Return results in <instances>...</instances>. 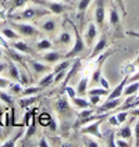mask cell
<instances>
[{"label":"cell","mask_w":139,"mask_h":147,"mask_svg":"<svg viewBox=\"0 0 139 147\" xmlns=\"http://www.w3.org/2000/svg\"><path fill=\"white\" fill-rule=\"evenodd\" d=\"M50 11L47 8L45 7H36V6H33V7H26L22 10V11H18V13H13V14H10L8 18L10 20H13V21H32V20H38V18H41V17H45V16H49Z\"/></svg>","instance_id":"6da1fadb"},{"label":"cell","mask_w":139,"mask_h":147,"mask_svg":"<svg viewBox=\"0 0 139 147\" xmlns=\"http://www.w3.org/2000/svg\"><path fill=\"white\" fill-rule=\"evenodd\" d=\"M108 25L113 31L114 38H124L125 32L123 31L121 17H120V13H118V6L114 1H111L110 6H108Z\"/></svg>","instance_id":"7a4b0ae2"},{"label":"cell","mask_w":139,"mask_h":147,"mask_svg":"<svg viewBox=\"0 0 139 147\" xmlns=\"http://www.w3.org/2000/svg\"><path fill=\"white\" fill-rule=\"evenodd\" d=\"M70 24H71V26H73L74 29V35H75V40H74V46L71 47V50L68 51V53H66L64 56H66V58H74L77 57L78 54H81V53H83L85 50H86V43H85V40H83V38L81 36V32H79V29H78V26L74 24L73 21H68Z\"/></svg>","instance_id":"3957f363"},{"label":"cell","mask_w":139,"mask_h":147,"mask_svg":"<svg viewBox=\"0 0 139 147\" xmlns=\"http://www.w3.org/2000/svg\"><path fill=\"white\" fill-rule=\"evenodd\" d=\"M32 1L33 4H38V6L47 8L50 11V14H56V16L73 10V7H70L67 3H60L57 0H32Z\"/></svg>","instance_id":"277c9868"},{"label":"cell","mask_w":139,"mask_h":147,"mask_svg":"<svg viewBox=\"0 0 139 147\" xmlns=\"http://www.w3.org/2000/svg\"><path fill=\"white\" fill-rule=\"evenodd\" d=\"M10 25L21 35V38H38L42 35L41 31L36 29V26H33L32 24H28V22H17V21L10 20Z\"/></svg>","instance_id":"5b68a950"},{"label":"cell","mask_w":139,"mask_h":147,"mask_svg":"<svg viewBox=\"0 0 139 147\" xmlns=\"http://www.w3.org/2000/svg\"><path fill=\"white\" fill-rule=\"evenodd\" d=\"M93 0H78V13H77V20H78V29L81 31L85 25V18H86V13H88V8H89L90 3Z\"/></svg>","instance_id":"8992f818"},{"label":"cell","mask_w":139,"mask_h":147,"mask_svg":"<svg viewBox=\"0 0 139 147\" xmlns=\"http://www.w3.org/2000/svg\"><path fill=\"white\" fill-rule=\"evenodd\" d=\"M56 111H57V114L61 118H67V119L74 115L73 107L70 106V103H68V100L66 97H60L57 100V103H56Z\"/></svg>","instance_id":"52a82bcc"},{"label":"cell","mask_w":139,"mask_h":147,"mask_svg":"<svg viewBox=\"0 0 139 147\" xmlns=\"http://www.w3.org/2000/svg\"><path fill=\"white\" fill-rule=\"evenodd\" d=\"M104 21H106V3L104 0H96L95 4V22L98 26L104 28Z\"/></svg>","instance_id":"ba28073f"},{"label":"cell","mask_w":139,"mask_h":147,"mask_svg":"<svg viewBox=\"0 0 139 147\" xmlns=\"http://www.w3.org/2000/svg\"><path fill=\"white\" fill-rule=\"evenodd\" d=\"M8 45H10V47H13V49L17 50V51H20L21 54H28V56H35V54H36L35 47H32L31 45H28V43L25 40H22V39L8 42Z\"/></svg>","instance_id":"9c48e42d"},{"label":"cell","mask_w":139,"mask_h":147,"mask_svg":"<svg viewBox=\"0 0 139 147\" xmlns=\"http://www.w3.org/2000/svg\"><path fill=\"white\" fill-rule=\"evenodd\" d=\"M102 121H103V118L96 119V121H92V122L83 125V128L81 129V133L82 135H93V136L98 138V139H103V135L99 131V126H100Z\"/></svg>","instance_id":"30bf717a"},{"label":"cell","mask_w":139,"mask_h":147,"mask_svg":"<svg viewBox=\"0 0 139 147\" xmlns=\"http://www.w3.org/2000/svg\"><path fill=\"white\" fill-rule=\"evenodd\" d=\"M123 103V97H118V98H111V100H107L106 103H103L100 107H95V111L96 114H103V113H110L115 110L117 107L121 106Z\"/></svg>","instance_id":"8fae6325"},{"label":"cell","mask_w":139,"mask_h":147,"mask_svg":"<svg viewBox=\"0 0 139 147\" xmlns=\"http://www.w3.org/2000/svg\"><path fill=\"white\" fill-rule=\"evenodd\" d=\"M98 38V26L95 22H89L86 25V29H85V35H83V40L86 43L88 47H92L93 43Z\"/></svg>","instance_id":"7c38bea8"},{"label":"cell","mask_w":139,"mask_h":147,"mask_svg":"<svg viewBox=\"0 0 139 147\" xmlns=\"http://www.w3.org/2000/svg\"><path fill=\"white\" fill-rule=\"evenodd\" d=\"M107 46H108V40H107V35L106 33H103L102 36H100V39L96 42V45L93 46V50H92V53L89 54V60H93V58H96L100 54V53H103L104 49H106Z\"/></svg>","instance_id":"4fadbf2b"},{"label":"cell","mask_w":139,"mask_h":147,"mask_svg":"<svg viewBox=\"0 0 139 147\" xmlns=\"http://www.w3.org/2000/svg\"><path fill=\"white\" fill-rule=\"evenodd\" d=\"M26 63H28L29 67L32 68V72H33L35 76L50 72V65L49 64H47V65H46V64H42V63H39L38 60H26Z\"/></svg>","instance_id":"5bb4252c"},{"label":"cell","mask_w":139,"mask_h":147,"mask_svg":"<svg viewBox=\"0 0 139 147\" xmlns=\"http://www.w3.org/2000/svg\"><path fill=\"white\" fill-rule=\"evenodd\" d=\"M128 79H130V74H127L125 76H124V79L117 86H115L114 89L111 90L110 93H108V96H107V100H111V98H118V97H123V92H124V88H125V85L128 83Z\"/></svg>","instance_id":"9a60e30c"},{"label":"cell","mask_w":139,"mask_h":147,"mask_svg":"<svg viewBox=\"0 0 139 147\" xmlns=\"http://www.w3.org/2000/svg\"><path fill=\"white\" fill-rule=\"evenodd\" d=\"M28 1H29V0H7V1L3 3V7H4V10H7L8 16H10V14H13L16 10H18V8L25 7Z\"/></svg>","instance_id":"2e32d148"},{"label":"cell","mask_w":139,"mask_h":147,"mask_svg":"<svg viewBox=\"0 0 139 147\" xmlns=\"http://www.w3.org/2000/svg\"><path fill=\"white\" fill-rule=\"evenodd\" d=\"M81 67H82V60L81 58H73V64H71V67L68 68V71H67V75H66V78H64V86H66L67 83H68V81L73 78L75 74L78 72L79 69H81Z\"/></svg>","instance_id":"e0dca14e"},{"label":"cell","mask_w":139,"mask_h":147,"mask_svg":"<svg viewBox=\"0 0 139 147\" xmlns=\"http://www.w3.org/2000/svg\"><path fill=\"white\" fill-rule=\"evenodd\" d=\"M41 58L43 60V61H46L49 65H52V64H56V63H58L60 60L66 58V56H64V53H60V51H49V53L42 54Z\"/></svg>","instance_id":"ac0fdd59"},{"label":"cell","mask_w":139,"mask_h":147,"mask_svg":"<svg viewBox=\"0 0 139 147\" xmlns=\"http://www.w3.org/2000/svg\"><path fill=\"white\" fill-rule=\"evenodd\" d=\"M7 69H8L7 74H8V76H10V79L21 83V74H20V69H18L16 65V61L8 60L7 61Z\"/></svg>","instance_id":"d6986e66"},{"label":"cell","mask_w":139,"mask_h":147,"mask_svg":"<svg viewBox=\"0 0 139 147\" xmlns=\"http://www.w3.org/2000/svg\"><path fill=\"white\" fill-rule=\"evenodd\" d=\"M57 20L54 18H47L41 24V29L46 33H54L57 29Z\"/></svg>","instance_id":"ffe728a7"},{"label":"cell","mask_w":139,"mask_h":147,"mask_svg":"<svg viewBox=\"0 0 139 147\" xmlns=\"http://www.w3.org/2000/svg\"><path fill=\"white\" fill-rule=\"evenodd\" d=\"M0 33L7 39L8 42H13V40H18V39H22L21 35L17 32L14 28H1L0 29Z\"/></svg>","instance_id":"44dd1931"},{"label":"cell","mask_w":139,"mask_h":147,"mask_svg":"<svg viewBox=\"0 0 139 147\" xmlns=\"http://www.w3.org/2000/svg\"><path fill=\"white\" fill-rule=\"evenodd\" d=\"M88 85H89V78L85 75V76H82L81 78V81L78 82V86L75 88L77 94H78V96H82V97H85V96L88 94Z\"/></svg>","instance_id":"7402d4cb"},{"label":"cell","mask_w":139,"mask_h":147,"mask_svg":"<svg viewBox=\"0 0 139 147\" xmlns=\"http://www.w3.org/2000/svg\"><path fill=\"white\" fill-rule=\"evenodd\" d=\"M139 92V81H135V82H128L124 88V92H123V96L127 97V96H132V94H136Z\"/></svg>","instance_id":"603a6c76"},{"label":"cell","mask_w":139,"mask_h":147,"mask_svg":"<svg viewBox=\"0 0 139 147\" xmlns=\"http://www.w3.org/2000/svg\"><path fill=\"white\" fill-rule=\"evenodd\" d=\"M53 47V42L47 39V38H42L41 40L36 42L35 45V50L36 51H45V50H50Z\"/></svg>","instance_id":"cb8c5ba5"},{"label":"cell","mask_w":139,"mask_h":147,"mask_svg":"<svg viewBox=\"0 0 139 147\" xmlns=\"http://www.w3.org/2000/svg\"><path fill=\"white\" fill-rule=\"evenodd\" d=\"M71 101H73V104L78 110H85V108H90V103H89V100H86L85 97H82V96H79V97H75L74 98H71Z\"/></svg>","instance_id":"d4e9b609"},{"label":"cell","mask_w":139,"mask_h":147,"mask_svg":"<svg viewBox=\"0 0 139 147\" xmlns=\"http://www.w3.org/2000/svg\"><path fill=\"white\" fill-rule=\"evenodd\" d=\"M117 136L118 138H121V139L124 140H130V143H131L132 140V129H131V125L128 123V125H125V126H123L120 131L117 132ZM132 144V143H131Z\"/></svg>","instance_id":"484cf974"},{"label":"cell","mask_w":139,"mask_h":147,"mask_svg":"<svg viewBox=\"0 0 139 147\" xmlns=\"http://www.w3.org/2000/svg\"><path fill=\"white\" fill-rule=\"evenodd\" d=\"M73 64V58H63V61H58V64L54 65L53 68V72H60V71H64V69H68Z\"/></svg>","instance_id":"4316f807"},{"label":"cell","mask_w":139,"mask_h":147,"mask_svg":"<svg viewBox=\"0 0 139 147\" xmlns=\"http://www.w3.org/2000/svg\"><path fill=\"white\" fill-rule=\"evenodd\" d=\"M103 63H96V68H95V71L92 72V79L90 82L93 83V85H98L99 81H100V76L103 75Z\"/></svg>","instance_id":"83f0119b"},{"label":"cell","mask_w":139,"mask_h":147,"mask_svg":"<svg viewBox=\"0 0 139 147\" xmlns=\"http://www.w3.org/2000/svg\"><path fill=\"white\" fill-rule=\"evenodd\" d=\"M53 81H54V72H53V74L47 72L45 76H43V78H42L41 81H39V83H38V85H39L41 88H43V89H45V88H49L50 85H53Z\"/></svg>","instance_id":"f1b7e54d"},{"label":"cell","mask_w":139,"mask_h":147,"mask_svg":"<svg viewBox=\"0 0 139 147\" xmlns=\"http://www.w3.org/2000/svg\"><path fill=\"white\" fill-rule=\"evenodd\" d=\"M43 88H41L39 85L38 86H26L25 89H22L21 92V96L25 97V96H33V94H38V93H41Z\"/></svg>","instance_id":"f546056e"},{"label":"cell","mask_w":139,"mask_h":147,"mask_svg":"<svg viewBox=\"0 0 139 147\" xmlns=\"http://www.w3.org/2000/svg\"><path fill=\"white\" fill-rule=\"evenodd\" d=\"M35 133H36V123H35V117H33V114H32V118H31V121L28 123V129H26L24 140H29Z\"/></svg>","instance_id":"4dcf8cb0"},{"label":"cell","mask_w":139,"mask_h":147,"mask_svg":"<svg viewBox=\"0 0 139 147\" xmlns=\"http://www.w3.org/2000/svg\"><path fill=\"white\" fill-rule=\"evenodd\" d=\"M39 100V96H25V97H22L21 100H20V107L21 108H28L29 106H32L35 101H38Z\"/></svg>","instance_id":"1f68e13d"},{"label":"cell","mask_w":139,"mask_h":147,"mask_svg":"<svg viewBox=\"0 0 139 147\" xmlns=\"http://www.w3.org/2000/svg\"><path fill=\"white\" fill-rule=\"evenodd\" d=\"M0 101H3V103L8 107L14 106V97H13L10 93H6V92H3V90H0Z\"/></svg>","instance_id":"d6a6232c"},{"label":"cell","mask_w":139,"mask_h":147,"mask_svg":"<svg viewBox=\"0 0 139 147\" xmlns=\"http://www.w3.org/2000/svg\"><path fill=\"white\" fill-rule=\"evenodd\" d=\"M8 90H10V93H11V94H14V96H20V94H21V92H22V85H21L20 82H11V83L8 85Z\"/></svg>","instance_id":"836d02e7"},{"label":"cell","mask_w":139,"mask_h":147,"mask_svg":"<svg viewBox=\"0 0 139 147\" xmlns=\"http://www.w3.org/2000/svg\"><path fill=\"white\" fill-rule=\"evenodd\" d=\"M21 136H22V131L18 132L13 139H10V140H7V142H4V143H1V147H14L17 144V140L20 139Z\"/></svg>","instance_id":"e575fe53"},{"label":"cell","mask_w":139,"mask_h":147,"mask_svg":"<svg viewBox=\"0 0 139 147\" xmlns=\"http://www.w3.org/2000/svg\"><path fill=\"white\" fill-rule=\"evenodd\" d=\"M73 40V38H71V35L68 32H63L60 36H58V40L57 43L58 45H63V46H66V45H68L70 42Z\"/></svg>","instance_id":"d590c367"},{"label":"cell","mask_w":139,"mask_h":147,"mask_svg":"<svg viewBox=\"0 0 139 147\" xmlns=\"http://www.w3.org/2000/svg\"><path fill=\"white\" fill-rule=\"evenodd\" d=\"M88 94H89V96H92V94H95V96H107V94H108V90L100 86V88H96V89L88 90Z\"/></svg>","instance_id":"8d00e7d4"},{"label":"cell","mask_w":139,"mask_h":147,"mask_svg":"<svg viewBox=\"0 0 139 147\" xmlns=\"http://www.w3.org/2000/svg\"><path fill=\"white\" fill-rule=\"evenodd\" d=\"M38 121H39V123H41L42 126H49L50 121H52V117L47 113H42L39 115V118H38Z\"/></svg>","instance_id":"74e56055"},{"label":"cell","mask_w":139,"mask_h":147,"mask_svg":"<svg viewBox=\"0 0 139 147\" xmlns=\"http://www.w3.org/2000/svg\"><path fill=\"white\" fill-rule=\"evenodd\" d=\"M67 71H68V69H64V71L56 72V75H54V81H53V85H58L60 82L64 81V78H66V75H67Z\"/></svg>","instance_id":"f35d334b"},{"label":"cell","mask_w":139,"mask_h":147,"mask_svg":"<svg viewBox=\"0 0 139 147\" xmlns=\"http://www.w3.org/2000/svg\"><path fill=\"white\" fill-rule=\"evenodd\" d=\"M82 140H83V144L86 147H99V143H96V142L92 139V138H89L88 135H83Z\"/></svg>","instance_id":"ab89813d"},{"label":"cell","mask_w":139,"mask_h":147,"mask_svg":"<svg viewBox=\"0 0 139 147\" xmlns=\"http://www.w3.org/2000/svg\"><path fill=\"white\" fill-rule=\"evenodd\" d=\"M64 93H66L67 94V97L70 98V100H71V98H74L75 97V96H77V90L74 89L73 86H64Z\"/></svg>","instance_id":"60d3db41"},{"label":"cell","mask_w":139,"mask_h":147,"mask_svg":"<svg viewBox=\"0 0 139 147\" xmlns=\"http://www.w3.org/2000/svg\"><path fill=\"white\" fill-rule=\"evenodd\" d=\"M128 114H130L128 111H120L118 114L115 115V117H117V119H118V122H120V125L127 121V117H128Z\"/></svg>","instance_id":"b9f144b4"},{"label":"cell","mask_w":139,"mask_h":147,"mask_svg":"<svg viewBox=\"0 0 139 147\" xmlns=\"http://www.w3.org/2000/svg\"><path fill=\"white\" fill-rule=\"evenodd\" d=\"M100 98H102V96H95V94H92V96H89V103L92 107H96L100 103Z\"/></svg>","instance_id":"7bdbcfd3"},{"label":"cell","mask_w":139,"mask_h":147,"mask_svg":"<svg viewBox=\"0 0 139 147\" xmlns=\"http://www.w3.org/2000/svg\"><path fill=\"white\" fill-rule=\"evenodd\" d=\"M115 4L118 6V8L123 11V16H127V10H125V4H124V0H113Z\"/></svg>","instance_id":"ee69618b"},{"label":"cell","mask_w":139,"mask_h":147,"mask_svg":"<svg viewBox=\"0 0 139 147\" xmlns=\"http://www.w3.org/2000/svg\"><path fill=\"white\" fill-rule=\"evenodd\" d=\"M99 85H100V86H102V88H104V89H110V83H108V81H107L106 78H104V76H103V75H102V76H100V81H99Z\"/></svg>","instance_id":"f6af8a7d"},{"label":"cell","mask_w":139,"mask_h":147,"mask_svg":"<svg viewBox=\"0 0 139 147\" xmlns=\"http://www.w3.org/2000/svg\"><path fill=\"white\" fill-rule=\"evenodd\" d=\"M135 146L139 147V119L135 122Z\"/></svg>","instance_id":"bcb514c9"},{"label":"cell","mask_w":139,"mask_h":147,"mask_svg":"<svg viewBox=\"0 0 139 147\" xmlns=\"http://www.w3.org/2000/svg\"><path fill=\"white\" fill-rule=\"evenodd\" d=\"M0 46H1L3 49H8V47H10L8 40L6 39V38H4V36H3V35H1V33H0Z\"/></svg>","instance_id":"7dc6e473"},{"label":"cell","mask_w":139,"mask_h":147,"mask_svg":"<svg viewBox=\"0 0 139 147\" xmlns=\"http://www.w3.org/2000/svg\"><path fill=\"white\" fill-rule=\"evenodd\" d=\"M108 123H111L113 126H118L120 125V122H118V119H117V117L115 115H108Z\"/></svg>","instance_id":"c3c4849f"},{"label":"cell","mask_w":139,"mask_h":147,"mask_svg":"<svg viewBox=\"0 0 139 147\" xmlns=\"http://www.w3.org/2000/svg\"><path fill=\"white\" fill-rule=\"evenodd\" d=\"M115 146H118V147H128V146H131V143H127V142H124V139L118 138V139L115 140Z\"/></svg>","instance_id":"681fc988"},{"label":"cell","mask_w":139,"mask_h":147,"mask_svg":"<svg viewBox=\"0 0 139 147\" xmlns=\"http://www.w3.org/2000/svg\"><path fill=\"white\" fill-rule=\"evenodd\" d=\"M10 83H11V82L8 81V79H6V78H0V89H6V88H8Z\"/></svg>","instance_id":"f907efd6"},{"label":"cell","mask_w":139,"mask_h":147,"mask_svg":"<svg viewBox=\"0 0 139 147\" xmlns=\"http://www.w3.org/2000/svg\"><path fill=\"white\" fill-rule=\"evenodd\" d=\"M47 128H49L52 132L57 131V122H56V119H54V118H52V121H50V123H49V126H47Z\"/></svg>","instance_id":"816d5d0a"},{"label":"cell","mask_w":139,"mask_h":147,"mask_svg":"<svg viewBox=\"0 0 139 147\" xmlns=\"http://www.w3.org/2000/svg\"><path fill=\"white\" fill-rule=\"evenodd\" d=\"M38 146L39 147H49V142H47V139L46 138H41L39 139V142H38Z\"/></svg>","instance_id":"f5cc1de1"},{"label":"cell","mask_w":139,"mask_h":147,"mask_svg":"<svg viewBox=\"0 0 139 147\" xmlns=\"http://www.w3.org/2000/svg\"><path fill=\"white\" fill-rule=\"evenodd\" d=\"M114 132H111L110 133V136H108V142H107V146H111V147H115V142H114Z\"/></svg>","instance_id":"db71d44e"},{"label":"cell","mask_w":139,"mask_h":147,"mask_svg":"<svg viewBox=\"0 0 139 147\" xmlns=\"http://www.w3.org/2000/svg\"><path fill=\"white\" fill-rule=\"evenodd\" d=\"M125 35L132 36V38H138V39H139V32H136V31H127V32H125Z\"/></svg>","instance_id":"11a10c76"},{"label":"cell","mask_w":139,"mask_h":147,"mask_svg":"<svg viewBox=\"0 0 139 147\" xmlns=\"http://www.w3.org/2000/svg\"><path fill=\"white\" fill-rule=\"evenodd\" d=\"M135 107H139V94H136L132 101V108H135Z\"/></svg>","instance_id":"9f6ffc18"},{"label":"cell","mask_w":139,"mask_h":147,"mask_svg":"<svg viewBox=\"0 0 139 147\" xmlns=\"http://www.w3.org/2000/svg\"><path fill=\"white\" fill-rule=\"evenodd\" d=\"M135 81H139V72L134 74L132 76H130V79H128V82H135Z\"/></svg>","instance_id":"6f0895ef"},{"label":"cell","mask_w":139,"mask_h":147,"mask_svg":"<svg viewBox=\"0 0 139 147\" xmlns=\"http://www.w3.org/2000/svg\"><path fill=\"white\" fill-rule=\"evenodd\" d=\"M130 114H131L132 117H139V107L138 108H132L131 111H130Z\"/></svg>","instance_id":"680465c9"},{"label":"cell","mask_w":139,"mask_h":147,"mask_svg":"<svg viewBox=\"0 0 139 147\" xmlns=\"http://www.w3.org/2000/svg\"><path fill=\"white\" fill-rule=\"evenodd\" d=\"M7 69V63H0V74Z\"/></svg>","instance_id":"91938a15"},{"label":"cell","mask_w":139,"mask_h":147,"mask_svg":"<svg viewBox=\"0 0 139 147\" xmlns=\"http://www.w3.org/2000/svg\"><path fill=\"white\" fill-rule=\"evenodd\" d=\"M3 56H4V49L0 46V60H1V57H3Z\"/></svg>","instance_id":"94428289"},{"label":"cell","mask_w":139,"mask_h":147,"mask_svg":"<svg viewBox=\"0 0 139 147\" xmlns=\"http://www.w3.org/2000/svg\"><path fill=\"white\" fill-rule=\"evenodd\" d=\"M132 65H139V54H138V57H136V60H135V63H134Z\"/></svg>","instance_id":"6125c7cd"},{"label":"cell","mask_w":139,"mask_h":147,"mask_svg":"<svg viewBox=\"0 0 139 147\" xmlns=\"http://www.w3.org/2000/svg\"><path fill=\"white\" fill-rule=\"evenodd\" d=\"M4 18V11H0V20H3Z\"/></svg>","instance_id":"be15d7a7"},{"label":"cell","mask_w":139,"mask_h":147,"mask_svg":"<svg viewBox=\"0 0 139 147\" xmlns=\"http://www.w3.org/2000/svg\"><path fill=\"white\" fill-rule=\"evenodd\" d=\"M57 1H64V3H71L73 0H57Z\"/></svg>","instance_id":"e7e4bbea"}]
</instances>
